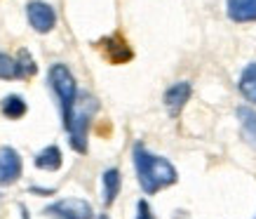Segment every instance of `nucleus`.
Returning <instances> with one entry per match:
<instances>
[{"instance_id": "obj_7", "label": "nucleus", "mask_w": 256, "mask_h": 219, "mask_svg": "<svg viewBox=\"0 0 256 219\" xmlns=\"http://www.w3.org/2000/svg\"><path fill=\"white\" fill-rule=\"evenodd\" d=\"M190 94H193V85L188 80H178L172 87H167V92H164V109H167V113L172 118H176L188 104Z\"/></svg>"}, {"instance_id": "obj_20", "label": "nucleus", "mask_w": 256, "mask_h": 219, "mask_svg": "<svg viewBox=\"0 0 256 219\" xmlns=\"http://www.w3.org/2000/svg\"><path fill=\"white\" fill-rule=\"evenodd\" d=\"M96 219H110V217H108V214H99V217H96Z\"/></svg>"}, {"instance_id": "obj_15", "label": "nucleus", "mask_w": 256, "mask_h": 219, "mask_svg": "<svg viewBox=\"0 0 256 219\" xmlns=\"http://www.w3.org/2000/svg\"><path fill=\"white\" fill-rule=\"evenodd\" d=\"M16 64H19V71H22V80L26 78H33L36 73H38V64H36V59H33V55L26 50V47H22L19 52H16Z\"/></svg>"}, {"instance_id": "obj_13", "label": "nucleus", "mask_w": 256, "mask_h": 219, "mask_svg": "<svg viewBox=\"0 0 256 219\" xmlns=\"http://www.w3.org/2000/svg\"><path fill=\"white\" fill-rule=\"evenodd\" d=\"M240 94L247 102L256 104V62H249L244 71L240 73V83H238Z\"/></svg>"}, {"instance_id": "obj_14", "label": "nucleus", "mask_w": 256, "mask_h": 219, "mask_svg": "<svg viewBox=\"0 0 256 219\" xmlns=\"http://www.w3.org/2000/svg\"><path fill=\"white\" fill-rule=\"evenodd\" d=\"M0 111H2V116L10 118V120H19V118L26 116L28 104H26V99H24L22 94H8V97L0 102Z\"/></svg>"}, {"instance_id": "obj_4", "label": "nucleus", "mask_w": 256, "mask_h": 219, "mask_svg": "<svg viewBox=\"0 0 256 219\" xmlns=\"http://www.w3.org/2000/svg\"><path fill=\"white\" fill-rule=\"evenodd\" d=\"M50 219H94L92 205L87 203L85 198H62L54 200L45 207V212Z\"/></svg>"}, {"instance_id": "obj_3", "label": "nucleus", "mask_w": 256, "mask_h": 219, "mask_svg": "<svg viewBox=\"0 0 256 219\" xmlns=\"http://www.w3.org/2000/svg\"><path fill=\"white\" fill-rule=\"evenodd\" d=\"M50 78V87L52 92L56 94L59 99V109H62V123L64 127L68 125L70 118V109L76 104V97H78V83H76V76L70 73V69L66 64H52V69L47 73Z\"/></svg>"}, {"instance_id": "obj_12", "label": "nucleus", "mask_w": 256, "mask_h": 219, "mask_svg": "<svg viewBox=\"0 0 256 219\" xmlns=\"http://www.w3.org/2000/svg\"><path fill=\"white\" fill-rule=\"evenodd\" d=\"M33 163H36V167H38V170H45V172H56V170L64 165L62 149H59L56 144H50V146H45V149L36 156V160H33Z\"/></svg>"}, {"instance_id": "obj_19", "label": "nucleus", "mask_w": 256, "mask_h": 219, "mask_svg": "<svg viewBox=\"0 0 256 219\" xmlns=\"http://www.w3.org/2000/svg\"><path fill=\"white\" fill-rule=\"evenodd\" d=\"M19 212H22V219H31V214H28V207L24 203H19Z\"/></svg>"}, {"instance_id": "obj_17", "label": "nucleus", "mask_w": 256, "mask_h": 219, "mask_svg": "<svg viewBox=\"0 0 256 219\" xmlns=\"http://www.w3.org/2000/svg\"><path fill=\"white\" fill-rule=\"evenodd\" d=\"M136 219H156L148 200H139V203H136Z\"/></svg>"}, {"instance_id": "obj_6", "label": "nucleus", "mask_w": 256, "mask_h": 219, "mask_svg": "<svg viewBox=\"0 0 256 219\" xmlns=\"http://www.w3.org/2000/svg\"><path fill=\"white\" fill-rule=\"evenodd\" d=\"M24 172V163L19 151L12 146H0V186L14 184Z\"/></svg>"}, {"instance_id": "obj_2", "label": "nucleus", "mask_w": 256, "mask_h": 219, "mask_svg": "<svg viewBox=\"0 0 256 219\" xmlns=\"http://www.w3.org/2000/svg\"><path fill=\"white\" fill-rule=\"evenodd\" d=\"M99 111V99L90 92H78L76 104L70 109L68 125L64 127L68 132V144L73 151L87 153V132H90V123Z\"/></svg>"}, {"instance_id": "obj_18", "label": "nucleus", "mask_w": 256, "mask_h": 219, "mask_svg": "<svg viewBox=\"0 0 256 219\" xmlns=\"http://www.w3.org/2000/svg\"><path fill=\"white\" fill-rule=\"evenodd\" d=\"M31 193H36V196H54V188H42V186H31L28 188Z\"/></svg>"}, {"instance_id": "obj_8", "label": "nucleus", "mask_w": 256, "mask_h": 219, "mask_svg": "<svg viewBox=\"0 0 256 219\" xmlns=\"http://www.w3.org/2000/svg\"><path fill=\"white\" fill-rule=\"evenodd\" d=\"M101 50H104V55H106V59H108L110 64H127L132 62V47L127 45V40L120 36V33H113V36H108V38H104L99 43Z\"/></svg>"}, {"instance_id": "obj_9", "label": "nucleus", "mask_w": 256, "mask_h": 219, "mask_svg": "<svg viewBox=\"0 0 256 219\" xmlns=\"http://www.w3.org/2000/svg\"><path fill=\"white\" fill-rule=\"evenodd\" d=\"M226 12L235 24L256 22V0H226Z\"/></svg>"}, {"instance_id": "obj_10", "label": "nucleus", "mask_w": 256, "mask_h": 219, "mask_svg": "<svg viewBox=\"0 0 256 219\" xmlns=\"http://www.w3.org/2000/svg\"><path fill=\"white\" fill-rule=\"evenodd\" d=\"M235 116L240 120V132L242 139L247 141L252 149H256V111L252 106H238Z\"/></svg>"}, {"instance_id": "obj_1", "label": "nucleus", "mask_w": 256, "mask_h": 219, "mask_svg": "<svg viewBox=\"0 0 256 219\" xmlns=\"http://www.w3.org/2000/svg\"><path fill=\"white\" fill-rule=\"evenodd\" d=\"M132 163H134V170H136L139 186L144 188L146 196H153L158 191L176 184V179H178L176 167L167 158L150 153L141 141H136L132 146Z\"/></svg>"}, {"instance_id": "obj_11", "label": "nucleus", "mask_w": 256, "mask_h": 219, "mask_svg": "<svg viewBox=\"0 0 256 219\" xmlns=\"http://www.w3.org/2000/svg\"><path fill=\"white\" fill-rule=\"evenodd\" d=\"M101 186H104V205L110 207V205L116 203L118 193H120V186H122L120 170L118 167H108L106 172L101 174Z\"/></svg>"}, {"instance_id": "obj_5", "label": "nucleus", "mask_w": 256, "mask_h": 219, "mask_svg": "<svg viewBox=\"0 0 256 219\" xmlns=\"http://www.w3.org/2000/svg\"><path fill=\"white\" fill-rule=\"evenodd\" d=\"M26 17H28V24L33 26V31H38V33H50L56 24L54 8L42 3V0L28 3V5H26Z\"/></svg>"}, {"instance_id": "obj_16", "label": "nucleus", "mask_w": 256, "mask_h": 219, "mask_svg": "<svg viewBox=\"0 0 256 219\" xmlns=\"http://www.w3.org/2000/svg\"><path fill=\"white\" fill-rule=\"evenodd\" d=\"M0 80H22V71L14 57L0 52Z\"/></svg>"}]
</instances>
